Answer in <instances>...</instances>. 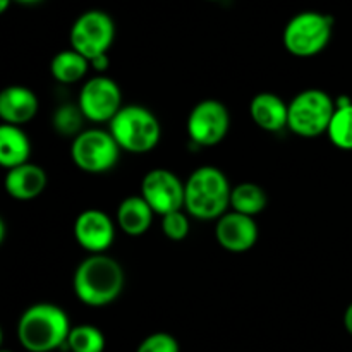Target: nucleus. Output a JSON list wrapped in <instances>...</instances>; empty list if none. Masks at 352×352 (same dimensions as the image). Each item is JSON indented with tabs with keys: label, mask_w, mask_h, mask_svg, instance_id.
<instances>
[{
	"label": "nucleus",
	"mask_w": 352,
	"mask_h": 352,
	"mask_svg": "<svg viewBox=\"0 0 352 352\" xmlns=\"http://www.w3.org/2000/svg\"><path fill=\"white\" fill-rule=\"evenodd\" d=\"M155 212L143 196H129L122 199L117 208V223L131 237H140L148 232L153 222Z\"/></svg>",
	"instance_id": "f3484780"
},
{
	"label": "nucleus",
	"mask_w": 352,
	"mask_h": 352,
	"mask_svg": "<svg viewBox=\"0 0 352 352\" xmlns=\"http://www.w3.org/2000/svg\"><path fill=\"white\" fill-rule=\"evenodd\" d=\"M71 47L89 62L107 55L116 38V26L109 14L88 10L74 21L71 28Z\"/></svg>",
	"instance_id": "6e6552de"
},
{
	"label": "nucleus",
	"mask_w": 352,
	"mask_h": 352,
	"mask_svg": "<svg viewBox=\"0 0 352 352\" xmlns=\"http://www.w3.org/2000/svg\"><path fill=\"white\" fill-rule=\"evenodd\" d=\"M336 113V100L323 89H305L289 103L287 127L301 138H318L327 134Z\"/></svg>",
	"instance_id": "39448f33"
},
{
	"label": "nucleus",
	"mask_w": 352,
	"mask_h": 352,
	"mask_svg": "<svg viewBox=\"0 0 352 352\" xmlns=\"http://www.w3.org/2000/svg\"><path fill=\"white\" fill-rule=\"evenodd\" d=\"M31 141L21 127L0 126V165L7 170L30 162Z\"/></svg>",
	"instance_id": "a211bd4d"
},
{
	"label": "nucleus",
	"mask_w": 352,
	"mask_h": 352,
	"mask_svg": "<svg viewBox=\"0 0 352 352\" xmlns=\"http://www.w3.org/2000/svg\"><path fill=\"white\" fill-rule=\"evenodd\" d=\"M67 349L71 352H103L105 337L102 330L93 325L72 327L67 339Z\"/></svg>",
	"instance_id": "4be33fe9"
},
{
	"label": "nucleus",
	"mask_w": 352,
	"mask_h": 352,
	"mask_svg": "<svg viewBox=\"0 0 352 352\" xmlns=\"http://www.w3.org/2000/svg\"><path fill=\"white\" fill-rule=\"evenodd\" d=\"M120 146L110 131L86 129L72 140L71 157L76 167L88 174H103L116 167Z\"/></svg>",
	"instance_id": "0eeeda50"
},
{
	"label": "nucleus",
	"mask_w": 352,
	"mask_h": 352,
	"mask_svg": "<svg viewBox=\"0 0 352 352\" xmlns=\"http://www.w3.org/2000/svg\"><path fill=\"white\" fill-rule=\"evenodd\" d=\"M332 28L333 19L330 16L315 10H306L289 21L282 34V41L285 50L294 57H315L330 43Z\"/></svg>",
	"instance_id": "423d86ee"
},
{
	"label": "nucleus",
	"mask_w": 352,
	"mask_h": 352,
	"mask_svg": "<svg viewBox=\"0 0 352 352\" xmlns=\"http://www.w3.org/2000/svg\"><path fill=\"white\" fill-rule=\"evenodd\" d=\"M162 230L170 241H182L189 234V217L182 210L162 217Z\"/></svg>",
	"instance_id": "b1692460"
},
{
	"label": "nucleus",
	"mask_w": 352,
	"mask_h": 352,
	"mask_svg": "<svg viewBox=\"0 0 352 352\" xmlns=\"http://www.w3.org/2000/svg\"><path fill=\"white\" fill-rule=\"evenodd\" d=\"M74 237L91 254H105L116 239V226L102 210H85L74 222Z\"/></svg>",
	"instance_id": "f8f14e48"
},
{
	"label": "nucleus",
	"mask_w": 352,
	"mask_h": 352,
	"mask_svg": "<svg viewBox=\"0 0 352 352\" xmlns=\"http://www.w3.org/2000/svg\"><path fill=\"white\" fill-rule=\"evenodd\" d=\"M267 192L261 186L253 182H243L232 189L230 195V208L232 212L243 213V215L254 217L267 208Z\"/></svg>",
	"instance_id": "aec40b11"
},
{
	"label": "nucleus",
	"mask_w": 352,
	"mask_h": 352,
	"mask_svg": "<svg viewBox=\"0 0 352 352\" xmlns=\"http://www.w3.org/2000/svg\"><path fill=\"white\" fill-rule=\"evenodd\" d=\"M184 208L198 220H219L230 206V188L226 174L217 167H199L184 182Z\"/></svg>",
	"instance_id": "7ed1b4c3"
},
{
	"label": "nucleus",
	"mask_w": 352,
	"mask_h": 352,
	"mask_svg": "<svg viewBox=\"0 0 352 352\" xmlns=\"http://www.w3.org/2000/svg\"><path fill=\"white\" fill-rule=\"evenodd\" d=\"M89 67V60L76 50H62L52 58L50 72L62 85H72L81 81Z\"/></svg>",
	"instance_id": "6ab92c4d"
},
{
	"label": "nucleus",
	"mask_w": 352,
	"mask_h": 352,
	"mask_svg": "<svg viewBox=\"0 0 352 352\" xmlns=\"http://www.w3.org/2000/svg\"><path fill=\"white\" fill-rule=\"evenodd\" d=\"M230 127L227 107L219 100H203L191 110L186 122L189 140L198 146H217L222 143Z\"/></svg>",
	"instance_id": "1a4fd4ad"
},
{
	"label": "nucleus",
	"mask_w": 352,
	"mask_h": 352,
	"mask_svg": "<svg viewBox=\"0 0 352 352\" xmlns=\"http://www.w3.org/2000/svg\"><path fill=\"white\" fill-rule=\"evenodd\" d=\"M344 327H346L347 332L352 336V302L347 306L346 313H344Z\"/></svg>",
	"instance_id": "bb28decb"
},
{
	"label": "nucleus",
	"mask_w": 352,
	"mask_h": 352,
	"mask_svg": "<svg viewBox=\"0 0 352 352\" xmlns=\"http://www.w3.org/2000/svg\"><path fill=\"white\" fill-rule=\"evenodd\" d=\"M38 112V98L26 86H9L0 93V117L9 126H24Z\"/></svg>",
	"instance_id": "4468645a"
},
{
	"label": "nucleus",
	"mask_w": 352,
	"mask_h": 352,
	"mask_svg": "<svg viewBox=\"0 0 352 352\" xmlns=\"http://www.w3.org/2000/svg\"><path fill=\"white\" fill-rule=\"evenodd\" d=\"M327 136L339 150L352 151V102L336 107V113L327 131Z\"/></svg>",
	"instance_id": "412c9836"
},
{
	"label": "nucleus",
	"mask_w": 352,
	"mask_h": 352,
	"mask_svg": "<svg viewBox=\"0 0 352 352\" xmlns=\"http://www.w3.org/2000/svg\"><path fill=\"white\" fill-rule=\"evenodd\" d=\"M67 313L50 302L30 306L17 323V339L28 352H52L67 347L71 333Z\"/></svg>",
	"instance_id": "f03ea898"
},
{
	"label": "nucleus",
	"mask_w": 352,
	"mask_h": 352,
	"mask_svg": "<svg viewBox=\"0 0 352 352\" xmlns=\"http://www.w3.org/2000/svg\"><path fill=\"white\" fill-rule=\"evenodd\" d=\"M110 134L120 150L144 155L153 151L160 143L162 127L157 116L146 107L124 105L110 120Z\"/></svg>",
	"instance_id": "20e7f679"
},
{
	"label": "nucleus",
	"mask_w": 352,
	"mask_h": 352,
	"mask_svg": "<svg viewBox=\"0 0 352 352\" xmlns=\"http://www.w3.org/2000/svg\"><path fill=\"white\" fill-rule=\"evenodd\" d=\"M10 0H0V12H6L7 7H9Z\"/></svg>",
	"instance_id": "cd10ccee"
},
{
	"label": "nucleus",
	"mask_w": 352,
	"mask_h": 352,
	"mask_svg": "<svg viewBox=\"0 0 352 352\" xmlns=\"http://www.w3.org/2000/svg\"><path fill=\"white\" fill-rule=\"evenodd\" d=\"M109 55H102V57L95 58V60H91L89 64H91L96 71H105V69L109 67Z\"/></svg>",
	"instance_id": "a878e982"
},
{
	"label": "nucleus",
	"mask_w": 352,
	"mask_h": 352,
	"mask_svg": "<svg viewBox=\"0 0 352 352\" xmlns=\"http://www.w3.org/2000/svg\"><path fill=\"white\" fill-rule=\"evenodd\" d=\"M74 294L82 305L103 308L117 301L126 285L122 265L107 254H91L74 272Z\"/></svg>",
	"instance_id": "f257e3e1"
},
{
	"label": "nucleus",
	"mask_w": 352,
	"mask_h": 352,
	"mask_svg": "<svg viewBox=\"0 0 352 352\" xmlns=\"http://www.w3.org/2000/svg\"><path fill=\"white\" fill-rule=\"evenodd\" d=\"M2 352H10V351H2Z\"/></svg>",
	"instance_id": "c756f323"
},
{
	"label": "nucleus",
	"mask_w": 352,
	"mask_h": 352,
	"mask_svg": "<svg viewBox=\"0 0 352 352\" xmlns=\"http://www.w3.org/2000/svg\"><path fill=\"white\" fill-rule=\"evenodd\" d=\"M86 120L91 122H109L122 109V93L119 85L112 78L96 76L82 85L78 98Z\"/></svg>",
	"instance_id": "9d476101"
},
{
	"label": "nucleus",
	"mask_w": 352,
	"mask_h": 352,
	"mask_svg": "<svg viewBox=\"0 0 352 352\" xmlns=\"http://www.w3.org/2000/svg\"><path fill=\"white\" fill-rule=\"evenodd\" d=\"M3 186L10 198L17 201H31L38 198L47 188V174L41 167L28 162V164L7 170Z\"/></svg>",
	"instance_id": "2eb2a0df"
},
{
	"label": "nucleus",
	"mask_w": 352,
	"mask_h": 352,
	"mask_svg": "<svg viewBox=\"0 0 352 352\" xmlns=\"http://www.w3.org/2000/svg\"><path fill=\"white\" fill-rule=\"evenodd\" d=\"M136 352H181L177 339L170 333L157 332L148 336L143 342L138 346Z\"/></svg>",
	"instance_id": "393cba45"
},
{
	"label": "nucleus",
	"mask_w": 352,
	"mask_h": 352,
	"mask_svg": "<svg viewBox=\"0 0 352 352\" xmlns=\"http://www.w3.org/2000/svg\"><path fill=\"white\" fill-rule=\"evenodd\" d=\"M253 122L268 133H278L289 122V105L275 93H258L250 105Z\"/></svg>",
	"instance_id": "dca6fc26"
},
{
	"label": "nucleus",
	"mask_w": 352,
	"mask_h": 352,
	"mask_svg": "<svg viewBox=\"0 0 352 352\" xmlns=\"http://www.w3.org/2000/svg\"><path fill=\"white\" fill-rule=\"evenodd\" d=\"M184 182L167 168H153L141 182V196L160 217L184 208Z\"/></svg>",
	"instance_id": "9b49d317"
},
{
	"label": "nucleus",
	"mask_w": 352,
	"mask_h": 352,
	"mask_svg": "<svg viewBox=\"0 0 352 352\" xmlns=\"http://www.w3.org/2000/svg\"><path fill=\"white\" fill-rule=\"evenodd\" d=\"M82 116L78 105H62L54 113V127L60 136L76 138L82 133Z\"/></svg>",
	"instance_id": "5701e85b"
},
{
	"label": "nucleus",
	"mask_w": 352,
	"mask_h": 352,
	"mask_svg": "<svg viewBox=\"0 0 352 352\" xmlns=\"http://www.w3.org/2000/svg\"><path fill=\"white\" fill-rule=\"evenodd\" d=\"M217 243L230 253H246L256 244L258 226L253 217L229 212L217 220Z\"/></svg>",
	"instance_id": "ddd939ff"
},
{
	"label": "nucleus",
	"mask_w": 352,
	"mask_h": 352,
	"mask_svg": "<svg viewBox=\"0 0 352 352\" xmlns=\"http://www.w3.org/2000/svg\"><path fill=\"white\" fill-rule=\"evenodd\" d=\"M17 2H21V3H36V2H40V0H17Z\"/></svg>",
	"instance_id": "c85d7f7f"
}]
</instances>
